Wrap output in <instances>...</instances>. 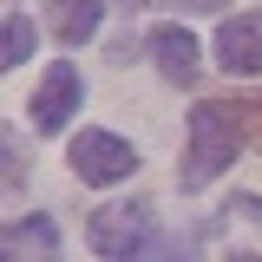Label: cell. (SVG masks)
I'll return each instance as SVG.
<instances>
[{
  "mask_svg": "<svg viewBox=\"0 0 262 262\" xmlns=\"http://www.w3.org/2000/svg\"><path fill=\"white\" fill-rule=\"evenodd\" d=\"M184 131H190V144H184V164H177V190L196 196V190H210L229 164H236L243 138H249V118H243V105H229V98H196Z\"/></svg>",
  "mask_w": 262,
  "mask_h": 262,
  "instance_id": "1",
  "label": "cell"
},
{
  "mask_svg": "<svg viewBox=\"0 0 262 262\" xmlns=\"http://www.w3.org/2000/svg\"><path fill=\"white\" fill-rule=\"evenodd\" d=\"M85 243L105 262H138L158 243V229H151V210L144 203H105V210H92V223H85Z\"/></svg>",
  "mask_w": 262,
  "mask_h": 262,
  "instance_id": "2",
  "label": "cell"
},
{
  "mask_svg": "<svg viewBox=\"0 0 262 262\" xmlns=\"http://www.w3.org/2000/svg\"><path fill=\"white\" fill-rule=\"evenodd\" d=\"M66 158H72V177L92 184V190L125 184L131 170H138V151H131V138H118V131H79Z\"/></svg>",
  "mask_w": 262,
  "mask_h": 262,
  "instance_id": "3",
  "label": "cell"
},
{
  "mask_svg": "<svg viewBox=\"0 0 262 262\" xmlns=\"http://www.w3.org/2000/svg\"><path fill=\"white\" fill-rule=\"evenodd\" d=\"M79 105H85V79H79V66H72V59L46 66V79H39V92H33V125H39V131H66Z\"/></svg>",
  "mask_w": 262,
  "mask_h": 262,
  "instance_id": "4",
  "label": "cell"
},
{
  "mask_svg": "<svg viewBox=\"0 0 262 262\" xmlns=\"http://www.w3.org/2000/svg\"><path fill=\"white\" fill-rule=\"evenodd\" d=\"M216 66L229 79H256L262 72V13H236L216 27Z\"/></svg>",
  "mask_w": 262,
  "mask_h": 262,
  "instance_id": "5",
  "label": "cell"
},
{
  "mask_svg": "<svg viewBox=\"0 0 262 262\" xmlns=\"http://www.w3.org/2000/svg\"><path fill=\"white\" fill-rule=\"evenodd\" d=\"M144 46H151V59H158V72L170 79V85H190L196 66H203V59H196L203 46L190 39V27H170V20H164V27H151V39H144Z\"/></svg>",
  "mask_w": 262,
  "mask_h": 262,
  "instance_id": "6",
  "label": "cell"
},
{
  "mask_svg": "<svg viewBox=\"0 0 262 262\" xmlns=\"http://www.w3.org/2000/svg\"><path fill=\"white\" fill-rule=\"evenodd\" d=\"M46 27L59 46H79L105 27V0H46Z\"/></svg>",
  "mask_w": 262,
  "mask_h": 262,
  "instance_id": "7",
  "label": "cell"
},
{
  "mask_svg": "<svg viewBox=\"0 0 262 262\" xmlns=\"http://www.w3.org/2000/svg\"><path fill=\"white\" fill-rule=\"evenodd\" d=\"M59 262V229H53V216H27V223L7 229V262Z\"/></svg>",
  "mask_w": 262,
  "mask_h": 262,
  "instance_id": "8",
  "label": "cell"
},
{
  "mask_svg": "<svg viewBox=\"0 0 262 262\" xmlns=\"http://www.w3.org/2000/svg\"><path fill=\"white\" fill-rule=\"evenodd\" d=\"M33 46H39V33H33V20L13 7V13H7V39H0V66H7V72H13V66H27Z\"/></svg>",
  "mask_w": 262,
  "mask_h": 262,
  "instance_id": "9",
  "label": "cell"
},
{
  "mask_svg": "<svg viewBox=\"0 0 262 262\" xmlns=\"http://www.w3.org/2000/svg\"><path fill=\"white\" fill-rule=\"evenodd\" d=\"M0 151H7V196H20V184H27V144H20L13 125L0 131Z\"/></svg>",
  "mask_w": 262,
  "mask_h": 262,
  "instance_id": "10",
  "label": "cell"
},
{
  "mask_svg": "<svg viewBox=\"0 0 262 262\" xmlns=\"http://www.w3.org/2000/svg\"><path fill=\"white\" fill-rule=\"evenodd\" d=\"M138 262H196V243H190V236H158Z\"/></svg>",
  "mask_w": 262,
  "mask_h": 262,
  "instance_id": "11",
  "label": "cell"
},
{
  "mask_svg": "<svg viewBox=\"0 0 262 262\" xmlns=\"http://www.w3.org/2000/svg\"><path fill=\"white\" fill-rule=\"evenodd\" d=\"M229 210H236V216H249V223H262V196H256V190H243V196H229Z\"/></svg>",
  "mask_w": 262,
  "mask_h": 262,
  "instance_id": "12",
  "label": "cell"
},
{
  "mask_svg": "<svg viewBox=\"0 0 262 262\" xmlns=\"http://www.w3.org/2000/svg\"><path fill=\"white\" fill-rule=\"evenodd\" d=\"M112 59H118V66L138 59V39H131V33H118V39H112Z\"/></svg>",
  "mask_w": 262,
  "mask_h": 262,
  "instance_id": "13",
  "label": "cell"
},
{
  "mask_svg": "<svg viewBox=\"0 0 262 262\" xmlns=\"http://www.w3.org/2000/svg\"><path fill=\"white\" fill-rule=\"evenodd\" d=\"M243 118H249V138H256V144H262V92L249 98V105H243Z\"/></svg>",
  "mask_w": 262,
  "mask_h": 262,
  "instance_id": "14",
  "label": "cell"
},
{
  "mask_svg": "<svg viewBox=\"0 0 262 262\" xmlns=\"http://www.w3.org/2000/svg\"><path fill=\"white\" fill-rule=\"evenodd\" d=\"M184 7H190V13H223L229 0H184Z\"/></svg>",
  "mask_w": 262,
  "mask_h": 262,
  "instance_id": "15",
  "label": "cell"
},
{
  "mask_svg": "<svg viewBox=\"0 0 262 262\" xmlns=\"http://www.w3.org/2000/svg\"><path fill=\"white\" fill-rule=\"evenodd\" d=\"M223 262H262V256H256V249H229Z\"/></svg>",
  "mask_w": 262,
  "mask_h": 262,
  "instance_id": "16",
  "label": "cell"
}]
</instances>
